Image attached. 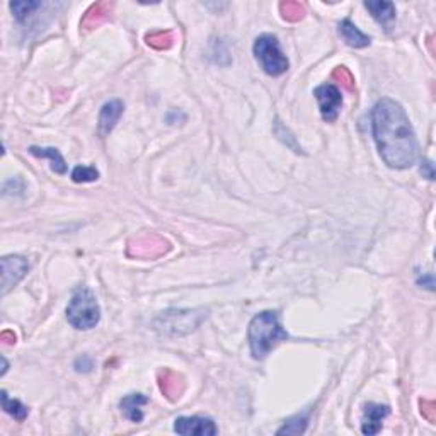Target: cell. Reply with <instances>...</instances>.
Here are the masks:
<instances>
[{
  "mask_svg": "<svg viewBox=\"0 0 436 436\" xmlns=\"http://www.w3.org/2000/svg\"><path fill=\"white\" fill-rule=\"evenodd\" d=\"M371 131L382 160L392 169H407L417 159V140L406 111L394 99H382L371 109Z\"/></svg>",
  "mask_w": 436,
  "mask_h": 436,
  "instance_id": "6da1fadb",
  "label": "cell"
},
{
  "mask_svg": "<svg viewBox=\"0 0 436 436\" xmlns=\"http://www.w3.org/2000/svg\"><path fill=\"white\" fill-rule=\"evenodd\" d=\"M287 338L288 334L280 326L276 312H271V310L257 314L249 324L248 339L252 358L256 360H263L278 342Z\"/></svg>",
  "mask_w": 436,
  "mask_h": 436,
  "instance_id": "7a4b0ae2",
  "label": "cell"
},
{
  "mask_svg": "<svg viewBox=\"0 0 436 436\" xmlns=\"http://www.w3.org/2000/svg\"><path fill=\"white\" fill-rule=\"evenodd\" d=\"M67 319L70 326L78 329V331H87V329L96 327L101 319V309L96 300L94 293L89 288L80 287L74 293L69 307H67Z\"/></svg>",
  "mask_w": 436,
  "mask_h": 436,
  "instance_id": "3957f363",
  "label": "cell"
},
{
  "mask_svg": "<svg viewBox=\"0 0 436 436\" xmlns=\"http://www.w3.org/2000/svg\"><path fill=\"white\" fill-rule=\"evenodd\" d=\"M254 55L261 69L271 77L283 75L290 67L288 58L280 48V41L273 34H261L254 41Z\"/></svg>",
  "mask_w": 436,
  "mask_h": 436,
  "instance_id": "277c9868",
  "label": "cell"
},
{
  "mask_svg": "<svg viewBox=\"0 0 436 436\" xmlns=\"http://www.w3.org/2000/svg\"><path fill=\"white\" fill-rule=\"evenodd\" d=\"M205 317L206 310H167L159 317L162 324L155 323V326L166 334H184L198 327Z\"/></svg>",
  "mask_w": 436,
  "mask_h": 436,
  "instance_id": "5b68a950",
  "label": "cell"
},
{
  "mask_svg": "<svg viewBox=\"0 0 436 436\" xmlns=\"http://www.w3.org/2000/svg\"><path fill=\"white\" fill-rule=\"evenodd\" d=\"M314 96H316L317 102H319L323 120L327 121V123H332V121L339 116V111H341L342 106L341 91H339L336 85L324 84L319 85V87L314 91Z\"/></svg>",
  "mask_w": 436,
  "mask_h": 436,
  "instance_id": "8992f818",
  "label": "cell"
},
{
  "mask_svg": "<svg viewBox=\"0 0 436 436\" xmlns=\"http://www.w3.org/2000/svg\"><path fill=\"white\" fill-rule=\"evenodd\" d=\"M30 271V263L23 256H6L2 259V295L16 287Z\"/></svg>",
  "mask_w": 436,
  "mask_h": 436,
  "instance_id": "52a82bcc",
  "label": "cell"
},
{
  "mask_svg": "<svg viewBox=\"0 0 436 436\" xmlns=\"http://www.w3.org/2000/svg\"><path fill=\"white\" fill-rule=\"evenodd\" d=\"M174 431L182 436H213L218 433L215 423L203 416L177 417L174 421Z\"/></svg>",
  "mask_w": 436,
  "mask_h": 436,
  "instance_id": "ba28073f",
  "label": "cell"
},
{
  "mask_svg": "<svg viewBox=\"0 0 436 436\" xmlns=\"http://www.w3.org/2000/svg\"><path fill=\"white\" fill-rule=\"evenodd\" d=\"M166 251L167 242L153 234H146L138 239H133L130 246H128V254L133 257H150V259H153V257L164 254Z\"/></svg>",
  "mask_w": 436,
  "mask_h": 436,
  "instance_id": "9c48e42d",
  "label": "cell"
},
{
  "mask_svg": "<svg viewBox=\"0 0 436 436\" xmlns=\"http://www.w3.org/2000/svg\"><path fill=\"white\" fill-rule=\"evenodd\" d=\"M389 413H391L389 406H382V404L373 402L367 404L363 409V435H377L382 430V421L389 416Z\"/></svg>",
  "mask_w": 436,
  "mask_h": 436,
  "instance_id": "30bf717a",
  "label": "cell"
},
{
  "mask_svg": "<svg viewBox=\"0 0 436 436\" xmlns=\"http://www.w3.org/2000/svg\"><path fill=\"white\" fill-rule=\"evenodd\" d=\"M124 105L120 99H111L101 108L99 113V131L101 135H109L111 130L116 127V123L120 121L121 114H123Z\"/></svg>",
  "mask_w": 436,
  "mask_h": 436,
  "instance_id": "8fae6325",
  "label": "cell"
},
{
  "mask_svg": "<svg viewBox=\"0 0 436 436\" xmlns=\"http://www.w3.org/2000/svg\"><path fill=\"white\" fill-rule=\"evenodd\" d=\"M159 387L171 402H176L181 397L182 391H184V382H182V377L177 375L176 371L162 370L159 373Z\"/></svg>",
  "mask_w": 436,
  "mask_h": 436,
  "instance_id": "7c38bea8",
  "label": "cell"
},
{
  "mask_svg": "<svg viewBox=\"0 0 436 436\" xmlns=\"http://www.w3.org/2000/svg\"><path fill=\"white\" fill-rule=\"evenodd\" d=\"M149 402V399L144 394H130L127 397L121 399L120 407L121 413L127 419L133 421V423H142L144 421V411L142 407Z\"/></svg>",
  "mask_w": 436,
  "mask_h": 436,
  "instance_id": "4fadbf2b",
  "label": "cell"
},
{
  "mask_svg": "<svg viewBox=\"0 0 436 436\" xmlns=\"http://www.w3.org/2000/svg\"><path fill=\"white\" fill-rule=\"evenodd\" d=\"M364 7L370 10V14L373 16V19L377 21L378 24H382L385 30H391V24L395 21L394 3L378 0V2H364Z\"/></svg>",
  "mask_w": 436,
  "mask_h": 436,
  "instance_id": "5bb4252c",
  "label": "cell"
},
{
  "mask_svg": "<svg viewBox=\"0 0 436 436\" xmlns=\"http://www.w3.org/2000/svg\"><path fill=\"white\" fill-rule=\"evenodd\" d=\"M339 34L345 39L346 45L351 46V48H367L371 43L370 36L362 33L349 19H345L339 23Z\"/></svg>",
  "mask_w": 436,
  "mask_h": 436,
  "instance_id": "9a60e30c",
  "label": "cell"
},
{
  "mask_svg": "<svg viewBox=\"0 0 436 436\" xmlns=\"http://www.w3.org/2000/svg\"><path fill=\"white\" fill-rule=\"evenodd\" d=\"M31 155L38 157V159H48L50 167H52L53 173L56 174H65L67 173V164L65 159L62 157V153L55 149V146H31L30 149Z\"/></svg>",
  "mask_w": 436,
  "mask_h": 436,
  "instance_id": "2e32d148",
  "label": "cell"
},
{
  "mask_svg": "<svg viewBox=\"0 0 436 436\" xmlns=\"http://www.w3.org/2000/svg\"><path fill=\"white\" fill-rule=\"evenodd\" d=\"M111 9H113V3L109 2L94 3V6L87 10L84 19H82V28H84V30H94L99 24L106 23V21L109 19Z\"/></svg>",
  "mask_w": 436,
  "mask_h": 436,
  "instance_id": "e0dca14e",
  "label": "cell"
},
{
  "mask_svg": "<svg viewBox=\"0 0 436 436\" xmlns=\"http://www.w3.org/2000/svg\"><path fill=\"white\" fill-rule=\"evenodd\" d=\"M2 407L3 411H6L7 414H10L16 421H24L28 417V414H30V409H28L21 400L10 399L7 391H2Z\"/></svg>",
  "mask_w": 436,
  "mask_h": 436,
  "instance_id": "ac0fdd59",
  "label": "cell"
},
{
  "mask_svg": "<svg viewBox=\"0 0 436 436\" xmlns=\"http://www.w3.org/2000/svg\"><path fill=\"white\" fill-rule=\"evenodd\" d=\"M43 7L41 2H12L10 3V9H12L14 16L19 23H24L28 21V17L33 16L34 10Z\"/></svg>",
  "mask_w": 436,
  "mask_h": 436,
  "instance_id": "d6986e66",
  "label": "cell"
},
{
  "mask_svg": "<svg viewBox=\"0 0 436 436\" xmlns=\"http://www.w3.org/2000/svg\"><path fill=\"white\" fill-rule=\"evenodd\" d=\"M146 43H149L152 48L167 50L173 46L174 34H173V31H157V33H152L146 36Z\"/></svg>",
  "mask_w": 436,
  "mask_h": 436,
  "instance_id": "ffe728a7",
  "label": "cell"
},
{
  "mask_svg": "<svg viewBox=\"0 0 436 436\" xmlns=\"http://www.w3.org/2000/svg\"><path fill=\"white\" fill-rule=\"evenodd\" d=\"M307 421L309 417L303 414V416H295L292 419H288L287 423L283 424V428L278 430V435H300V433H305V428H307Z\"/></svg>",
  "mask_w": 436,
  "mask_h": 436,
  "instance_id": "44dd1931",
  "label": "cell"
},
{
  "mask_svg": "<svg viewBox=\"0 0 436 436\" xmlns=\"http://www.w3.org/2000/svg\"><path fill=\"white\" fill-rule=\"evenodd\" d=\"M280 9L285 19L292 21V23L300 21L303 17V14H305V7H303L300 2H283L280 6Z\"/></svg>",
  "mask_w": 436,
  "mask_h": 436,
  "instance_id": "7402d4cb",
  "label": "cell"
},
{
  "mask_svg": "<svg viewBox=\"0 0 436 436\" xmlns=\"http://www.w3.org/2000/svg\"><path fill=\"white\" fill-rule=\"evenodd\" d=\"M99 179V171L96 167L87 166H77L72 171V181L74 182H94Z\"/></svg>",
  "mask_w": 436,
  "mask_h": 436,
  "instance_id": "603a6c76",
  "label": "cell"
},
{
  "mask_svg": "<svg viewBox=\"0 0 436 436\" xmlns=\"http://www.w3.org/2000/svg\"><path fill=\"white\" fill-rule=\"evenodd\" d=\"M332 78L341 82L342 87L348 89V91H353V89H355V77H353L351 72H349L346 67H338V69L332 72Z\"/></svg>",
  "mask_w": 436,
  "mask_h": 436,
  "instance_id": "cb8c5ba5",
  "label": "cell"
},
{
  "mask_svg": "<svg viewBox=\"0 0 436 436\" xmlns=\"http://www.w3.org/2000/svg\"><path fill=\"white\" fill-rule=\"evenodd\" d=\"M421 414H423L430 423H433L436 419V409L433 400H421Z\"/></svg>",
  "mask_w": 436,
  "mask_h": 436,
  "instance_id": "d4e9b609",
  "label": "cell"
}]
</instances>
